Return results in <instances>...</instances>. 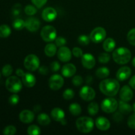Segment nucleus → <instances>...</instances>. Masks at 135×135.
Masks as SVG:
<instances>
[{
  "label": "nucleus",
  "mask_w": 135,
  "mask_h": 135,
  "mask_svg": "<svg viewBox=\"0 0 135 135\" xmlns=\"http://www.w3.org/2000/svg\"><path fill=\"white\" fill-rule=\"evenodd\" d=\"M100 91L104 95L109 97H113L119 92L120 84L118 80L113 79H105L99 85Z\"/></svg>",
  "instance_id": "1"
},
{
  "label": "nucleus",
  "mask_w": 135,
  "mask_h": 135,
  "mask_svg": "<svg viewBox=\"0 0 135 135\" xmlns=\"http://www.w3.org/2000/svg\"><path fill=\"white\" fill-rule=\"evenodd\" d=\"M112 56L114 61L117 64L125 65L130 61L132 54L128 48L121 47L116 49L115 50H113Z\"/></svg>",
  "instance_id": "2"
},
{
  "label": "nucleus",
  "mask_w": 135,
  "mask_h": 135,
  "mask_svg": "<svg viewBox=\"0 0 135 135\" xmlns=\"http://www.w3.org/2000/svg\"><path fill=\"white\" fill-rule=\"evenodd\" d=\"M76 126L78 130L83 133H90L94 127V122L91 117H79L76 121Z\"/></svg>",
  "instance_id": "3"
},
{
  "label": "nucleus",
  "mask_w": 135,
  "mask_h": 135,
  "mask_svg": "<svg viewBox=\"0 0 135 135\" xmlns=\"http://www.w3.org/2000/svg\"><path fill=\"white\" fill-rule=\"evenodd\" d=\"M5 87L12 93H18L22 88V82L17 76H9L5 82Z\"/></svg>",
  "instance_id": "4"
},
{
  "label": "nucleus",
  "mask_w": 135,
  "mask_h": 135,
  "mask_svg": "<svg viewBox=\"0 0 135 135\" xmlns=\"http://www.w3.org/2000/svg\"><path fill=\"white\" fill-rule=\"evenodd\" d=\"M41 38L44 42H51L57 38V30L54 26L47 25L42 28L40 32Z\"/></svg>",
  "instance_id": "5"
},
{
  "label": "nucleus",
  "mask_w": 135,
  "mask_h": 135,
  "mask_svg": "<svg viewBox=\"0 0 135 135\" xmlns=\"http://www.w3.org/2000/svg\"><path fill=\"white\" fill-rule=\"evenodd\" d=\"M101 108L103 112L107 113H114L118 108V102L113 98H107L102 102Z\"/></svg>",
  "instance_id": "6"
},
{
  "label": "nucleus",
  "mask_w": 135,
  "mask_h": 135,
  "mask_svg": "<svg viewBox=\"0 0 135 135\" xmlns=\"http://www.w3.org/2000/svg\"><path fill=\"white\" fill-rule=\"evenodd\" d=\"M24 66L29 71H35L40 67V59L34 54H30L25 57Z\"/></svg>",
  "instance_id": "7"
},
{
  "label": "nucleus",
  "mask_w": 135,
  "mask_h": 135,
  "mask_svg": "<svg viewBox=\"0 0 135 135\" xmlns=\"http://www.w3.org/2000/svg\"><path fill=\"white\" fill-rule=\"evenodd\" d=\"M107 33L103 27H96L93 29L90 34V40L94 43H100L105 40Z\"/></svg>",
  "instance_id": "8"
},
{
  "label": "nucleus",
  "mask_w": 135,
  "mask_h": 135,
  "mask_svg": "<svg viewBox=\"0 0 135 135\" xmlns=\"http://www.w3.org/2000/svg\"><path fill=\"white\" fill-rule=\"evenodd\" d=\"M49 86L53 90H58L64 84V79L63 76L58 74H55L50 76L49 79Z\"/></svg>",
  "instance_id": "9"
},
{
  "label": "nucleus",
  "mask_w": 135,
  "mask_h": 135,
  "mask_svg": "<svg viewBox=\"0 0 135 135\" xmlns=\"http://www.w3.org/2000/svg\"><path fill=\"white\" fill-rule=\"evenodd\" d=\"M80 98L86 102L92 101L96 96V92L89 86H84L80 89L79 92Z\"/></svg>",
  "instance_id": "10"
},
{
  "label": "nucleus",
  "mask_w": 135,
  "mask_h": 135,
  "mask_svg": "<svg viewBox=\"0 0 135 135\" xmlns=\"http://www.w3.org/2000/svg\"><path fill=\"white\" fill-rule=\"evenodd\" d=\"M72 51L69 47L63 46L61 47L57 51V57L63 63L69 62L72 57Z\"/></svg>",
  "instance_id": "11"
},
{
  "label": "nucleus",
  "mask_w": 135,
  "mask_h": 135,
  "mask_svg": "<svg viewBox=\"0 0 135 135\" xmlns=\"http://www.w3.org/2000/svg\"><path fill=\"white\" fill-rule=\"evenodd\" d=\"M25 27L32 32H36L40 27V21L35 17H29L25 21Z\"/></svg>",
  "instance_id": "12"
},
{
  "label": "nucleus",
  "mask_w": 135,
  "mask_h": 135,
  "mask_svg": "<svg viewBox=\"0 0 135 135\" xmlns=\"http://www.w3.org/2000/svg\"><path fill=\"white\" fill-rule=\"evenodd\" d=\"M57 17L56 10L53 7H46L43 10L42 13V17L46 22L54 21Z\"/></svg>",
  "instance_id": "13"
},
{
  "label": "nucleus",
  "mask_w": 135,
  "mask_h": 135,
  "mask_svg": "<svg viewBox=\"0 0 135 135\" xmlns=\"http://www.w3.org/2000/svg\"><path fill=\"white\" fill-rule=\"evenodd\" d=\"M81 62L83 67L87 69H91L96 65V59L90 54H83L81 57Z\"/></svg>",
  "instance_id": "14"
},
{
  "label": "nucleus",
  "mask_w": 135,
  "mask_h": 135,
  "mask_svg": "<svg viewBox=\"0 0 135 135\" xmlns=\"http://www.w3.org/2000/svg\"><path fill=\"white\" fill-rule=\"evenodd\" d=\"M131 73V69L127 66H124V67H121L117 71L116 77H117V80L119 81H124V80H127L130 77Z\"/></svg>",
  "instance_id": "15"
},
{
  "label": "nucleus",
  "mask_w": 135,
  "mask_h": 135,
  "mask_svg": "<svg viewBox=\"0 0 135 135\" xmlns=\"http://www.w3.org/2000/svg\"><path fill=\"white\" fill-rule=\"evenodd\" d=\"M119 96L121 100L125 102H129L133 97V92L130 86L125 85L121 88L119 92Z\"/></svg>",
  "instance_id": "16"
},
{
  "label": "nucleus",
  "mask_w": 135,
  "mask_h": 135,
  "mask_svg": "<svg viewBox=\"0 0 135 135\" xmlns=\"http://www.w3.org/2000/svg\"><path fill=\"white\" fill-rule=\"evenodd\" d=\"M96 127L100 131H105L110 128L111 124L109 120L104 117H99L95 121Z\"/></svg>",
  "instance_id": "17"
},
{
  "label": "nucleus",
  "mask_w": 135,
  "mask_h": 135,
  "mask_svg": "<svg viewBox=\"0 0 135 135\" xmlns=\"http://www.w3.org/2000/svg\"><path fill=\"white\" fill-rule=\"evenodd\" d=\"M76 72V68L75 65L72 63H67L63 66L61 69V74L66 78L73 76Z\"/></svg>",
  "instance_id": "18"
},
{
  "label": "nucleus",
  "mask_w": 135,
  "mask_h": 135,
  "mask_svg": "<svg viewBox=\"0 0 135 135\" xmlns=\"http://www.w3.org/2000/svg\"><path fill=\"white\" fill-rule=\"evenodd\" d=\"M34 113L28 109L22 111L19 114V119L24 123H30L34 119Z\"/></svg>",
  "instance_id": "19"
},
{
  "label": "nucleus",
  "mask_w": 135,
  "mask_h": 135,
  "mask_svg": "<svg viewBox=\"0 0 135 135\" xmlns=\"http://www.w3.org/2000/svg\"><path fill=\"white\" fill-rule=\"evenodd\" d=\"M22 82L25 86L28 88H32L34 86L36 83V79L34 75L30 73H25V75L22 76Z\"/></svg>",
  "instance_id": "20"
},
{
  "label": "nucleus",
  "mask_w": 135,
  "mask_h": 135,
  "mask_svg": "<svg viewBox=\"0 0 135 135\" xmlns=\"http://www.w3.org/2000/svg\"><path fill=\"white\" fill-rule=\"evenodd\" d=\"M51 117L54 121L61 122L65 119V112L59 108H55L51 111Z\"/></svg>",
  "instance_id": "21"
},
{
  "label": "nucleus",
  "mask_w": 135,
  "mask_h": 135,
  "mask_svg": "<svg viewBox=\"0 0 135 135\" xmlns=\"http://www.w3.org/2000/svg\"><path fill=\"white\" fill-rule=\"evenodd\" d=\"M118 108L119 112L125 115L129 114L133 111V108L131 105L128 104L127 102H125L123 100L119 102Z\"/></svg>",
  "instance_id": "22"
},
{
  "label": "nucleus",
  "mask_w": 135,
  "mask_h": 135,
  "mask_svg": "<svg viewBox=\"0 0 135 135\" xmlns=\"http://www.w3.org/2000/svg\"><path fill=\"white\" fill-rule=\"evenodd\" d=\"M116 42L114 39L112 38H108L104 40L103 43V48L107 52H111L115 48Z\"/></svg>",
  "instance_id": "23"
},
{
  "label": "nucleus",
  "mask_w": 135,
  "mask_h": 135,
  "mask_svg": "<svg viewBox=\"0 0 135 135\" xmlns=\"http://www.w3.org/2000/svg\"><path fill=\"white\" fill-rule=\"evenodd\" d=\"M44 52L47 57H54L57 53V46L55 44H48L45 47Z\"/></svg>",
  "instance_id": "24"
},
{
  "label": "nucleus",
  "mask_w": 135,
  "mask_h": 135,
  "mask_svg": "<svg viewBox=\"0 0 135 135\" xmlns=\"http://www.w3.org/2000/svg\"><path fill=\"white\" fill-rule=\"evenodd\" d=\"M110 73V71L108 68L105 67H102L98 69L96 71V75L98 79H105L108 77Z\"/></svg>",
  "instance_id": "25"
},
{
  "label": "nucleus",
  "mask_w": 135,
  "mask_h": 135,
  "mask_svg": "<svg viewBox=\"0 0 135 135\" xmlns=\"http://www.w3.org/2000/svg\"><path fill=\"white\" fill-rule=\"evenodd\" d=\"M37 121L40 125H42V126H46L50 123L51 119L47 114L45 113H42L38 115V117H37Z\"/></svg>",
  "instance_id": "26"
},
{
  "label": "nucleus",
  "mask_w": 135,
  "mask_h": 135,
  "mask_svg": "<svg viewBox=\"0 0 135 135\" xmlns=\"http://www.w3.org/2000/svg\"><path fill=\"white\" fill-rule=\"evenodd\" d=\"M69 112L73 115L78 116L80 115L82 112L81 106L77 103H73L69 105Z\"/></svg>",
  "instance_id": "27"
},
{
  "label": "nucleus",
  "mask_w": 135,
  "mask_h": 135,
  "mask_svg": "<svg viewBox=\"0 0 135 135\" xmlns=\"http://www.w3.org/2000/svg\"><path fill=\"white\" fill-rule=\"evenodd\" d=\"M11 34V28L7 25H2L0 26V37L7 38Z\"/></svg>",
  "instance_id": "28"
},
{
  "label": "nucleus",
  "mask_w": 135,
  "mask_h": 135,
  "mask_svg": "<svg viewBox=\"0 0 135 135\" xmlns=\"http://www.w3.org/2000/svg\"><path fill=\"white\" fill-rule=\"evenodd\" d=\"M99 112V105L98 103L92 102L88 105V112L90 115H96Z\"/></svg>",
  "instance_id": "29"
},
{
  "label": "nucleus",
  "mask_w": 135,
  "mask_h": 135,
  "mask_svg": "<svg viewBox=\"0 0 135 135\" xmlns=\"http://www.w3.org/2000/svg\"><path fill=\"white\" fill-rule=\"evenodd\" d=\"M13 26L15 30H21L25 27V21L21 18H16L13 22Z\"/></svg>",
  "instance_id": "30"
},
{
  "label": "nucleus",
  "mask_w": 135,
  "mask_h": 135,
  "mask_svg": "<svg viewBox=\"0 0 135 135\" xmlns=\"http://www.w3.org/2000/svg\"><path fill=\"white\" fill-rule=\"evenodd\" d=\"M27 133L29 135H39L41 133V130L37 125H32L28 127Z\"/></svg>",
  "instance_id": "31"
},
{
  "label": "nucleus",
  "mask_w": 135,
  "mask_h": 135,
  "mask_svg": "<svg viewBox=\"0 0 135 135\" xmlns=\"http://www.w3.org/2000/svg\"><path fill=\"white\" fill-rule=\"evenodd\" d=\"M90 38L88 36L85 35V34H82V35L79 36L78 38V42L79 44L81 46H87L89 44L90 42Z\"/></svg>",
  "instance_id": "32"
},
{
  "label": "nucleus",
  "mask_w": 135,
  "mask_h": 135,
  "mask_svg": "<svg viewBox=\"0 0 135 135\" xmlns=\"http://www.w3.org/2000/svg\"><path fill=\"white\" fill-rule=\"evenodd\" d=\"M127 38L131 45L135 46V28L129 30L127 36Z\"/></svg>",
  "instance_id": "33"
},
{
  "label": "nucleus",
  "mask_w": 135,
  "mask_h": 135,
  "mask_svg": "<svg viewBox=\"0 0 135 135\" xmlns=\"http://www.w3.org/2000/svg\"><path fill=\"white\" fill-rule=\"evenodd\" d=\"M25 12L27 15L33 16L37 13L36 7L32 5H28L25 7Z\"/></svg>",
  "instance_id": "34"
},
{
  "label": "nucleus",
  "mask_w": 135,
  "mask_h": 135,
  "mask_svg": "<svg viewBox=\"0 0 135 135\" xmlns=\"http://www.w3.org/2000/svg\"><path fill=\"white\" fill-rule=\"evenodd\" d=\"M13 69L12 67V66L11 65L7 64L3 66V67L2 68V74L4 76H10L13 73Z\"/></svg>",
  "instance_id": "35"
},
{
  "label": "nucleus",
  "mask_w": 135,
  "mask_h": 135,
  "mask_svg": "<svg viewBox=\"0 0 135 135\" xmlns=\"http://www.w3.org/2000/svg\"><path fill=\"white\" fill-rule=\"evenodd\" d=\"M110 55L108 53H102L98 56V61L101 63H108L110 61Z\"/></svg>",
  "instance_id": "36"
},
{
  "label": "nucleus",
  "mask_w": 135,
  "mask_h": 135,
  "mask_svg": "<svg viewBox=\"0 0 135 135\" xmlns=\"http://www.w3.org/2000/svg\"><path fill=\"white\" fill-rule=\"evenodd\" d=\"M75 96V92L72 89H66L63 94V97L65 100H72Z\"/></svg>",
  "instance_id": "37"
},
{
  "label": "nucleus",
  "mask_w": 135,
  "mask_h": 135,
  "mask_svg": "<svg viewBox=\"0 0 135 135\" xmlns=\"http://www.w3.org/2000/svg\"><path fill=\"white\" fill-rule=\"evenodd\" d=\"M16 132H17V129L13 125H9L3 129V133L5 135H13L15 134Z\"/></svg>",
  "instance_id": "38"
},
{
  "label": "nucleus",
  "mask_w": 135,
  "mask_h": 135,
  "mask_svg": "<svg viewBox=\"0 0 135 135\" xmlns=\"http://www.w3.org/2000/svg\"><path fill=\"white\" fill-rule=\"evenodd\" d=\"M21 11H22V6H21V5L19 3H17L13 5V7H12L11 13L13 16H18L20 13H21Z\"/></svg>",
  "instance_id": "39"
},
{
  "label": "nucleus",
  "mask_w": 135,
  "mask_h": 135,
  "mask_svg": "<svg viewBox=\"0 0 135 135\" xmlns=\"http://www.w3.org/2000/svg\"><path fill=\"white\" fill-rule=\"evenodd\" d=\"M66 43H67V40L63 37H57L55 40V44L56 45L57 47H63V46H64L66 44Z\"/></svg>",
  "instance_id": "40"
},
{
  "label": "nucleus",
  "mask_w": 135,
  "mask_h": 135,
  "mask_svg": "<svg viewBox=\"0 0 135 135\" xmlns=\"http://www.w3.org/2000/svg\"><path fill=\"white\" fill-rule=\"evenodd\" d=\"M72 83L73 84H74L75 86H80L83 84V79L80 75H76V76H75L73 78Z\"/></svg>",
  "instance_id": "41"
},
{
  "label": "nucleus",
  "mask_w": 135,
  "mask_h": 135,
  "mask_svg": "<svg viewBox=\"0 0 135 135\" xmlns=\"http://www.w3.org/2000/svg\"><path fill=\"white\" fill-rule=\"evenodd\" d=\"M19 96L16 93H15L14 94L11 95V96L9 97V102L11 105H17L18 102H19Z\"/></svg>",
  "instance_id": "42"
},
{
  "label": "nucleus",
  "mask_w": 135,
  "mask_h": 135,
  "mask_svg": "<svg viewBox=\"0 0 135 135\" xmlns=\"http://www.w3.org/2000/svg\"><path fill=\"white\" fill-rule=\"evenodd\" d=\"M127 125L131 129H135V112L129 116L127 120Z\"/></svg>",
  "instance_id": "43"
},
{
  "label": "nucleus",
  "mask_w": 135,
  "mask_h": 135,
  "mask_svg": "<svg viewBox=\"0 0 135 135\" xmlns=\"http://www.w3.org/2000/svg\"><path fill=\"white\" fill-rule=\"evenodd\" d=\"M31 1L34 4V6L40 9V8H42V7L46 5L47 0H31Z\"/></svg>",
  "instance_id": "44"
},
{
  "label": "nucleus",
  "mask_w": 135,
  "mask_h": 135,
  "mask_svg": "<svg viewBox=\"0 0 135 135\" xmlns=\"http://www.w3.org/2000/svg\"><path fill=\"white\" fill-rule=\"evenodd\" d=\"M113 119L115 122L119 123L123 120V113L120 112H115L113 115Z\"/></svg>",
  "instance_id": "45"
},
{
  "label": "nucleus",
  "mask_w": 135,
  "mask_h": 135,
  "mask_svg": "<svg viewBox=\"0 0 135 135\" xmlns=\"http://www.w3.org/2000/svg\"><path fill=\"white\" fill-rule=\"evenodd\" d=\"M72 54H73L75 57H81L83 55V51L80 47H75L73 49Z\"/></svg>",
  "instance_id": "46"
},
{
  "label": "nucleus",
  "mask_w": 135,
  "mask_h": 135,
  "mask_svg": "<svg viewBox=\"0 0 135 135\" xmlns=\"http://www.w3.org/2000/svg\"><path fill=\"white\" fill-rule=\"evenodd\" d=\"M50 68H51V70L53 72H57V71H58L60 69L61 65L59 62L55 61L52 62L50 64Z\"/></svg>",
  "instance_id": "47"
},
{
  "label": "nucleus",
  "mask_w": 135,
  "mask_h": 135,
  "mask_svg": "<svg viewBox=\"0 0 135 135\" xmlns=\"http://www.w3.org/2000/svg\"><path fill=\"white\" fill-rule=\"evenodd\" d=\"M38 71H39V73L42 75H46L48 74L49 73V69L47 68L46 66L42 65L39 67L38 68Z\"/></svg>",
  "instance_id": "48"
},
{
  "label": "nucleus",
  "mask_w": 135,
  "mask_h": 135,
  "mask_svg": "<svg viewBox=\"0 0 135 135\" xmlns=\"http://www.w3.org/2000/svg\"><path fill=\"white\" fill-rule=\"evenodd\" d=\"M129 86H130L132 88H133V89L135 90V75H134L133 76H132L131 79L130 80H129Z\"/></svg>",
  "instance_id": "49"
},
{
  "label": "nucleus",
  "mask_w": 135,
  "mask_h": 135,
  "mask_svg": "<svg viewBox=\"0 0 135 135\" xmlns=\"http://www.w3.org/2000/svg\"><path fill=\"white\" fill-rule=\"evenodd\" d=\"M25 73L24 72V71L21 69H17V71H16V75H17L19 77H22L24 75H25Z\"/></svg>",
  "instance_id": "50"
},
{
  "label": "nucleus",
  "mask_w": 135,
  "mask_h": 135,
  "mask_svg": "<svg viewBox=\"0 0 135 135\" xmlns=\"http://www.w3.org/2000/svg\"><path fill=\"white\" fill-rule=\"evenodd\" d=\"M92 80H93V79H92V76H90V75L87 76L86 78V83L87 84H91L92 82Z\"/></svg>",
  "instance_id": "51"
},
{
  "label": "nucleus",
  "mask_w": 135,
  "mask_h": 135,
  "mask_svg": "<svg viewBox=\"0 0 135 135\" xmlns=\"http://www.w3.org/2000/svg\"><path fill=\"white\" fill-rule=\"evenodd\" d=\"M40 109H41V107L40 106V105H37L36 106L34 107V111H35L36 112H38Z\"/></svg>",
  "instance_id": "52"
},
{
  "label": "nucleus",
  "mask_w": 135,
  "mask_h": 135,
  "mask_svg": "<svg viewBox=\"0 0 135 135\" xmlns=\"http://www.w3.org/2000/svg\"><path fill=\"white\" fill-rule=\"evenodd\" d=\"M61 123L62 125H65L66 124H67V121H66L65 119H63V120H62L61 121Z\"/></svg>",
  "instance_id": "53"
},
{
  "label": "nucleus",
  "mask_w": 135,
  "mask_h": 135,
  "mask_svg": "<svg viewBox=\"0 0 135 135\" xmlns=\"http://www.w3.org/2000/svg\"><path fill=\"white\" fill-rule=\"evenodd\" d=\"M132 64H133V65L135 67V57L133 58V60H132Z\"/></svg>",
  "instance_id": "54"
},
{
  "label": "nucleus",
  "mask_w": 135,
  "mask_h": 135,
  "mask_svg": "<svg viewBox=\"0 0 135 135\" xmlns=\"http://www.w3.org/2000/svg\"><path fill=\"white\" fill-rule=\"evenodd\" d=\"M132 108H133V111L134 112H135V102L133 104V106H132Z\"/></svg>",
  "instance_id": "55"
},
{
  "label": "nucleus",
  "mask_w": 135,
  "mask_h": 135,
  "mask_svg": "<svg viewBox=\"0 0 135 135\" xmlns=\"http://www.w3.org/2000/svg\"><path fill=\"white\" fill-rule=\"evenodd\" d=\"M0 77H1V73H0Z\"/></svg>",
  "instance_id": "56"
}]
</instances>
